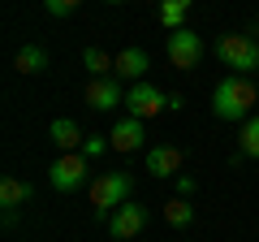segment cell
<instances>
[{
	"instance_id": "21",
	"label": "cell",
	"mask_w": 259,
	"mask_h": 242,
	"mask_svg": "<svg viewBox=\"0 0 259 242\" xmlns=\"http://www.w3.org/2000/svg\"><path fill=\"white\" fill-rule=\"evenodd\" d=\"M194 195V177H177V199H190Z\"/></svg>"
},
{
	"instance_id": "19",
	"label": "cell",
	"mask_w": 259,
	"mask_h": 242,
	"mask_svg": "<svg viewBox=\"0 0 259 242\" xmlns=\"http://www.w3.org/2000/svg\"><path fill=\"white\" fill-rule=\"evenodd\" d=\"M108 147H112V143H108V134H87V139H82V147H78V151H82L87 160H95V156H104Z\"/></svg>"
},
{
	"instance_id": "3",
	"label": "cell",
	"mask_w": 259,
	"mask_h": 242,
	"mask_svg": "<svg viewBox=\"0 0 259 242\" xmlns=\"http://www.w3.org/2000/svg\"><path fill=\"white\" fill-rule=\"evenodd\" d=\"M216 56H221L238 78H250L259 69V39L255 35H221L216 39Z\"/></svg>"
},
{
	"instance_id": "6",
	"label": "cell",
	"mask_w": 259,
	"mask_h": 242,
	"mask_svg": "<svg viewBox=\"0 0 259 242\" xmlns=\"http://www.w3.org/2000/svg\"><path fill=\"white\" fill-rule=\"evenodd\" d=\"M125 108H130V117L147 121V117H156V112H164V108H168V95H164V91H156L151 83H134V87L125 91Z\"/></svg>"
},
{
	"instance_id": "8",
	"label": "cell",
	"mask_w": 259,
	"mask_h": 242,
	"mask_svg": "<svg viewBox=\"0 0 259 242\" xmlns=\"http://www.w3.org/2000/svg\"><path fill=\"white\" fill-rule=\"evenodd\" d=\"M87 104H91L95 112H112L117 104H125V87H121L117 78H91V83H87Z\"/></svg>"
},
{
	"instance_id": "10",
	"label": "cell",
	"mask_w": 259,
	"mask_h": 242,
	"mask_svg": "<svg viewBox=\"0 0 259 242\" xmlns=\"http://www.w3.org/2000/svg\"><path fill=\"white\" fill-rule=\"evenodd\" d=\"M143 74H147V52L143 48H125V52H117V65H112V78L117 83H143Z\"/></svg>"
},
{
	"instance_id": "9",
	"label": "cell",
	"mask_w": 259,
	"mask_h": 242,
	"mask_svg": "<svg viewBox=\"0 0 259 242\" xmlns=\"http://www.w3.org/2000/svg\"><path fill=\"white\" fill-rule=\"evenodd\" d=\"M108 143H112V151H139L143 143H147V126H143L139 117H121L108 130Z\"/></svg>"
},
{
	"instance_id": "20",
	"label": "cell",
	"mask_w": 259,
	"mask_h": 242,
	"mask_svg": "<svg viewBox=\"0 0 259 242\" xmlns=\"http://www.w3.org/2000/svg\"><path fill=\"white\" fill-rule=\"evenodd\" d=\"M44 9L52 13V18H74V13H78V5H74V0H48Z\"/></svg>"
},
{
	"instance_id": "2",
	"label": "cell",
	"mask_w": 259,
	"mask_h": 242,
	"mask_svg": "<svg viewBox=\"0 0 259 242\" xmlns=\"http://www.w3.org/2000/svg\"><path fill=\"white\" fill-rule=\"evenodd\" d=\"M130 190H134V177H130V173H100V177L91 182L95 221H112V212L130 204Z\"/></svg>"
},
{
	"instance_id": "4",
	"label": "cell",
	"mask_w": 259,
	"mask_h": 242,
	"mask_svg": "<svg viewBox=\"0 0 259 242\" xmlns=\"http://www.w3.org/2000/svg\"><path fill=\"white\" fill-rule=\"evenodd\" d=\"M87 177H91V160H87L82 151L56 156L52 169H48V182H52L56 190H78V186H87Z\"/></svg>"
},
{
	"instance_id": "13",
	"label": "cell",
	"mask_w": 259,
	"mask_h": 242,
	"mask_svg": "<svg viewBox=\"0 0 259 242\" xmlns=\"http://www.w3.org/2000/svg\"><path fill=\"white\" fill-rule=\"evenodd\" d=\"M30 195H35V190H30V182H22V177H5V182H0V208H5V212H18Z\"/></svg>"
},
{
	"instance_id": "12",
	"label": "cell",
	"mask_w": 259,
	"mask_h": 242,
	"mask_svg": "<svg viewBox=\"0 0 259 242\" xmlns=\"http://www.w3.org/2000/svg\"><path fill=\"white\" fill-rule=\"evenodd\" d=\"M48 134H52V143L61 147V156L78 151V147H82V139H87V134L78 130V121H74V117H56L52 126H48Z\"/></svg>"
},
{
	"instance_id": "7",
	"label": "cell",
	"mask_w": 259,
	"mask_h": 242,
	"mask_svg": "<svg viewBox=\"0 0 259 242\" xmlns=\"http://www.w3.org/2000/svg\"><path fill=\"white\" fill-rule=\"evenodd\" d=\"M143 229H147V208L134 204V199H130L125 208H117V212H112V221H108V233H112V238H121V242L139 238Z\"/></svg>"
},
{
	"instance_id": "11",
	"label": "cell",
	"mask_w": 259,
	"mask_h": 242,
	"mask_svg": "<svg viewBox=\"0 0 259 242\" xmlns=\"http://www.w3.org/2000/svg\"><path fill=\"white\" fill-rule=\"evenodd\" d=\"M147 173L151 177H177L182 173V147H173V143L151 147L147 151Z\"/></svg>"
},
{
	"instance_id": "18",
	"label": "cell",
	"mask_w": 259,
	"mask_h": 242,
	"mask_svg": "<svg viewBox=\"0 0 259 242\" xmlns=\"http://www.w3.org/2000/svg\"><path fill=\"white\" fill-rule=\"evenodd\" d=\"M164 221L173 225V229H186V225L194 221V204L190 199H168L164 204Z\"/></svg>"
},
{
	"instance_id": "16",
	"label": "cell",
	"mask_w": 259,
	"mask_h": 242,
	"mask_svg": "<svg viewBox=\"0 0 259 242\" xmlns=\"http://www.w3.org/2000/svg\"><path fill=\"white\" fill-rule=\"evenodd\" d=\"M238 151H242V160H259V112H255L250 121H242Z\"/></svg>"
},
{
	"instance_id": "15",
	"label": "cell",
	"mask_w": 259,
	"mask_h": 242,
	"mask_svg": "<svg viewBox=\"0 0 259 242\" xmlns=\"http://www.w3.org/2000/svg\"><path fill=\"white\" fill-rule=\"evenodd\" d=\"M156 18L164 22L168 30H186V18H190V0H164L156 9Z\"/></svg>"
},
{
	"instance_id": "1",
	"label": "cell",
	"mask_w": 259,
	"mask_h": 242,
	"mask_svg": "<svg viewBox=\"0 0 259 242\" xmlns=\"http://www.w3.org/2000/svg\"><path fill=\"white\" fill-rule=\"evenodd\" d=\"M255 104H259L255 83H250V78H238V74L221 78L216 91H212V112L221 121H250V117H255V112H250Z\"/></svg>"
},
{
	"instance_id": "5",
	"label": "cell",
	"mask_w": 259,
	"mask_h": 242,
	"mask_svg": "<svg viewBox=\"0 0 259 242\" xmlns=\"http://www.w3.org/2000/svg\"><path fill=\"white\" fill-rule=\"evenodd\" d=\"M164 52H168V61H173L177 69H194L199 61H203V39H199V30H173L168 35V44H164Z\"/></svg>"
},
{
	"instance_id": "14",
	"label": "cell",
	"mask_w": 259,
	"mask_h": 242,
	"mask_svg": "<svg viewBox=\"0 0 259 242\" xmlns=\"http://www.w3.org/2000/svg\"><path fill=\"white\" fill-rule=\"evenodd\" d=\"M13 65H18V74H44L48 69V52L39 44H22L18 56H13Z\"/></svg>"
},
{
	"instance_id": "17",
	"label": "cell",
	"mask_w": 259,
	"mask_h": 242,
	"mask_svg": "<svg viewBox=\"0 0 259 242\" xmlns=\"http://www.w3.org/2000/svg\"><path fill=\"white\" fill-rule=\"evenodd\" d=\"M82 61H87V69H91V78H112V65H117V56H108L104 48H87Z\"/></svg>"
}]
</instances>
